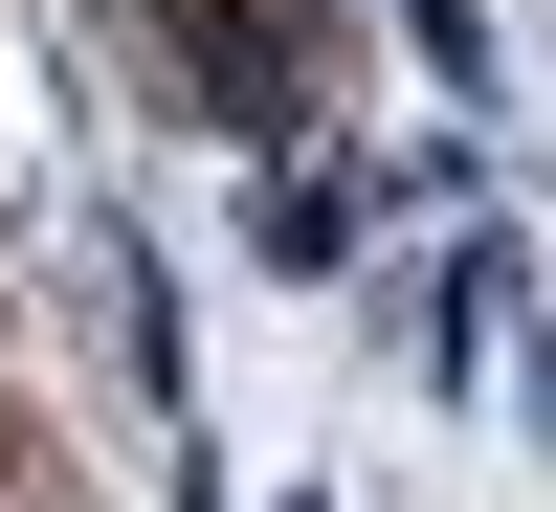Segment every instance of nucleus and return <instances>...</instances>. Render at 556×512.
<instances>
[{
  "label": "nucleus",
  "mask_w": 556,
  "mask_h": 512,
  "mask_svg": "<svg viewBox=\"0 0 556 512\" xmlns=\"http://www.w3.org/2000/svg\"><path fill=\"white\" fill-rule=\"evenodd\" d=\"M156 89L201 134H245V157H312V89H334V0H156Z\"/></svg>",
  "instance_id": "nucleus-1"
},
{
  "label": "nucleus",
  "mask_w": 556,
  "mask_h": 512,
  "mask_svg": "<svg viewBox=\"0 0 556 512\" xmlns=\"http://www.w3.org/2000/svg\"><path fill=\"white\" fill-rule=\"evenodd\" d=\"M513 312H534V246H513V223H445V246H424V290H401V357L468 401L490 357H513Z\"/></svg>",
  "instance_id": "nucleus-2"
},
{
  "label": "nucleus",
  "mask_w": 556,
  "mask_h": 512,
  "mask_svg": "<svg viewBox=\"0 0 556 512\" xmlns=\"http://www.w3.org/2000/svg\"><path fill=\"white\" fill-rule=\"evenodd\" d=\"M379 223H401V201H379V157H334V134L245 178V246H267V267H356V246H379Z\"/></svg>",
  "instance_id": "nucleus-3"
},
{
  "label": "nucleus",
  "mask_w": 556,
  "mask_h": 512,
  "mask_svg": "<svg viewBox=\"0 0 556 512\" xmlns=\"http://www.w3.org/2000/svg\"><path fill=\"white\" fill-rule=\"evenodd\" d=\"M89 312H112V379L178 424V290H156V246H134V223H89Z\"/></svg>",
  "instance_id": "nucleus-4"
},
{
  "label": "nucleus",
  "mask_w": 556,
  "mask_h": 512,
  "mask_svg": "<svg viewBox=\"0 0 556 512\" xmlns=\"http://www.w3.org/2000/svg\"><path fill=\"white\" fill-rule=\"evenodd\" d=\"M401 45H424V89H445V112H490V23H468V0H401Z\"/></svg>",
  "instance_id": "nucleus-5"
},
{
  "label": "nucleus",
  "mask_w": 556,
  "mask_h": 512,
  "mask_svg": "<svg viewBox=\"0 0 556 512\" xmlns=\"http://www.w3.org/2000/svg\"><path fill=\"white\" fill-rule=\"evenodd\" d=\"M513 424L556 446V312H513Z\"/></svg>",
  "instance_id": "nucleus-6"
}]
</instances>
